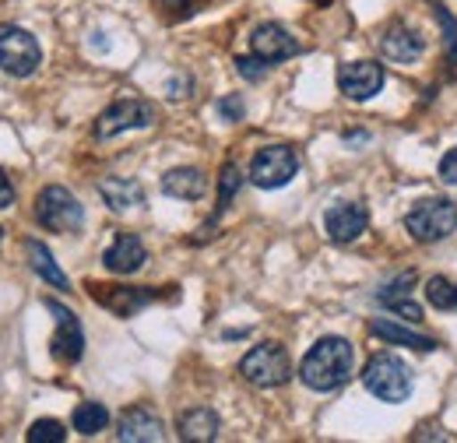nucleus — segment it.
<instances>
[{
	"instance_id": "obj_13",
	"label": "nucleus",
	"mask_w": 457,
	"mask_h": 443,
	"mask_svg": "<svg viewBox=\"0 0 457 443\" xmlns=\"http://www.w3.org/2000/svg\"><path fill=\"white\" fill-rule=\"evenodd\" d=\"M162 437H166L162 433V419L145 405L127 408L120 415V422H116V440L120 443H159Z\"/></svg>"
},
{
	"instance_id": "obj_14",
	"label": "nucleus",
	"mask_w": 457,
	"mask_h": 443,
	"mask_svg": "<svg viewBox=\"0 0 457 443\" xmlns=\"http://www.w3.org/2000/svg\"><path fill=\"white\" fill-rule=\"evenodd\" d=\"M88 292H92L96 303H103L106 310H113L120 317H130L141 306L155 303V288H123V285H96V281H88Z\"/></svg>"
},
{
	"instance_id": "obj_19",
	"label": "nucleus",
	"mask_w": 457,
	"mask_h": 443,
	"mask_svg": "<svg viewBox=\"0 0 457 443\" xmlns=\"http://www.w3.org/2000/svg\"><path fill=\"white\" fill-rule=\"evenodd\" d=\"M99 197L106 201L110 212H130L145 205V187L137 180H120V176H106L99 183Z\"/></svg>"
},
{
	"instance_id": "obj_3",
	"label": "nucleus",
	"mask_w": 457,
	"mask_h": 443,
	"mask_svg": "<svg viewBox=\"0 0 457 443\" xmlns=\"http://www.w3.org/2000/svg\"><path fill=\"white\" fill-rule=\"evenodd\" d=\"M362 388L370 390L373 397L387 401V405H401L411 397V370L404 366V359L391 355V352H380L366 363L362 370Z\"/></svg>"
},
{
	"instance_id": "obj_28",
	"label": "nucleus",
	"mask_w": 457,
	"mask_h": 443,
	"mask_svg": "<svg viewBox=\"0 0 457 443\" xmlns=\"http://www.w3.org/2000/svg\"><path fill=\"white\" fill-rule=\"evenodd\" d=\"M243 113H246V106H243V99H239V96H226V99H219V116L228 120V123L243 120Z\"/></svg>"
},
{
	"instance_id": "obj_17",
	"label": "nucleus",
	"mask_w": 457,
	"mask_h": 443,
	"mask_svg": "<svg viewBox=\"0 0 457 443\" xmlns=\"http://www.w3.org/2000/svg\"><path fill=\"white\" fill-rule=\"evenodd\" d=\"M380 50L387 60H398V63H411L426 54V39L419 32H411L408 25H391L384 36H380Z\"/></svg>"
},
{
	"instance_id": "obj_30",
	"label": "nucleus",
	"mask_w": 457,
	"mask_h": 443,
	"mask_svg": "<svg viewBox=\"0 0 457 443\" xmlns=\"http://www.w3.org/2000/svg\"><path fill=\"white\" fill-rule=\"evenodd\" d=\"M440 180L457 187V148H451V152L440 159Z\"/></svg>"
},
{
	"instance_id": "obj_26",
	"label": "nucleus",
	"mask_w": 457,
	"mask_h": 443,
	"mask_svg": "<svg viewBox=\"0 0 457 443\" xmlns=\"http://www.w3.org/2000/svg\"><path fill=\"white\" fill-rule=\"evenodd\" d=\"M239 183H243V176H239V166L226 163V166H222V176H219V208H215V215H222V212H226L228 201H232V194L239 190Z\"/></svg>"
},
{
	"instance_id": "obj_20",
	"label": "nucleus",
	"mask_w": 457,
	"mask_h": 443,
	"mask_svg": "<svg viewBox=\"0 0 457 443\" xmlns=\"http://www.w3.org/2000/svg\"><path fill=\"white\" fill-rule=\"evenodd\" d=\"M204 190H208V180H204L201 169L194 166L170 169L162 176V194H170L176 201H197V197H204Z\"/></svg>"
},
{
	"instance_id": "obj_8",
	"label": "nucleus",
	"mask_w": 457,
	"mask_h": 443,
	"mask_svg": "<svg viewBox=\"0 0 457 443\" xmlns=\"http://www.w3.org/2000/svg\"><path fill=\"white\" fill-rule=\"evenodd\" d=\"M299 172V155L288 145H268L250 163V183L261 190H278Z\"/></svg>"
},
{
	"instance_id": "obj_5",
	"label": "nucleus",
	"mask_w": 457,
	"mask_h": 443,
	"mask_svg": "<svg viewBox=\"0 0 457 443\" xmlns=\"http://www.w3.org/2000/svg\"><path fill=\"white\" fill-rule=\"evenodd\" d=\"M43 63L39 39L21 25H0V67L11 78H29Z\"/></svg>"
},
{
	"instance_id": "obj_11",
	"label": "nucleus",
	"mask_w": 457,
	"mask_h": 443,
	"mask_svg": "<svg viewBox=\"0 0 457 443\" xmlns=\"http://www.w3.org/2000/svg\"><path fill=\"white\" fill-rule=\"evenodd\" d=\"M366 225H370V212L359 201H342V205L328 208V215H324V232L335 243H355L366 232Z\"/></svg>"
},
{
	"instance_id": "obj_29",
	"label": "nucleus",
	"mask_w": 457,
	"mask_h": 443,
	"mask_svg": "<svg viewBox=\"0 0 457 443\" xmlns=\"http://www.w3.org/2000/svg\"><path fill=\"white\" fill-rule=\"evenodd\" d=\"M436 21L447 29V46H451V56L457 60V21L444 11V7H436Z\"/></svg>"
},
{
	"instance_id": "obj_23",
	"label": "nucleus",
	"mask_w": 457,
	"mask_h": 443,
	"mask_svg": "<svg viewBox=\"0 0 457 443\" xmlns=\"http://www.w3.org/2000/svg\"><path fill=\"white\" fill-rule=\"evenodd\" d=\"M71 426H74V433H81V437H96V433H103V430L110 426V412H106V405H99V401H81V405L74 408V415H71Z\"/></svg>"
},
{
	"instance_id": "obj_24",
	"label": "nucleus",
	"mask_w": 457,
	"mask_h": 443,
	"mask_svg": "<svg viewBox=\"0 0 457 443\" xmlns=\"http://www.w3.org/2000/svg\"><path fill=\"white\" fill-rule=\"evenodd\" d=\"M426 303L440 313H457V281L444 275H433L426 281Z\"/></svg>"
},
{
	"instance_id": "obj_7",
	"label": "nucleus",
	"mask_w": 457,
	"mask_h": 443,
	"mask_svg": "<svg viewBox=\"0 0 457 443\" xmlns=\"http://www.w3.org/2000/svg\"><path fill=\"white\" fill-rule=\"evenodd\" d=\"M159 120V110L148 103V99H120L113 106L99 113L96 120V138L99 141H110L123 130H141V127H152Z\"/></svg>"
},
{
	"instance_id": "obj_27",
	"label": "nucleus",
	"mask_w": 457,
	"mask_h": 443,
	"mask_svg": "<svg viewBox=\"0 0 457 443\" xmlns=\"http://www.w3.org/2000/svg\"><path fill=\"white\" fill-rule=\"evenodd\" d=\"M268 60H261L257 54H250V56H236V71L246 78V81H261L264 74H268Z\"/></svg>"
},
{
	"instance_id": "obj_16",
	"label": "nucleus",
	"mask_w": 457,
	"mask_h": 443,
	"mask_svg": "<svg viewBox=\"0 0 457 443\" xmlns=\"http://www.w3.org/2000/svg\"><path fill=\"white\" fill-rule=\"evenodd\" d=\"M411 285H415V272H404V275L391 278L380 292H377V303L384 310H395L404 321H422V306L411 299Z\"/></svg>"
},
{
	"instance_id": "obj_25",
	"label": "nucleus",
	"mask_w": 457,
	"mask_h": 443,
	"mask_svg": "<svg viewBox=\"0 0 457 443\" xmlns=\"http://www.w3.org/2000/svg\"><path fill=\"white\" fill-rule=\"evenodd\" d=\"M25 440L29 443H63L67 440V430H63V422H57V419H39V422L29 426Z\"/></svg>"
},
{
	"instance_id": "obj_21",
	"label": "nucleus",
	"mask_w": 457,
	"mask_h": 443,
	"mask_svg": "<svg viewBox=\"0 0 457 443\" xmlns=\"http://www.w3.org/2000/svg\"><path fill=\"white\" fill-rule=\"evenodd\" d=\"M370 334H377V338H384V341H391V345L415 348V352H433V348H436V341H433L429 334L401 328V324H395V321H370Z\"/></svg>"
},
{
	"instance_id": "obj_12",
	"label": "nucleus",
	"mask_w": 457,
	"mask_h": 443,
	"mask_svg": "<svg viewBox=\"0 0 457 443\" xmlns=\"http://www.w3.org/2000/svg\"><path fill=\"white\" fill-rule=\"evenodd\" d=\"M299 50L303 46L292 39V32H286L278 21H264L250 36V54H257L261 60H268V63H282V60L299 54Z\"/></svg>"
},
{
	"instance_id": "obj_4",
	"label": "nucleus",
	"mask_w": 457,
	"mask_h": 443,
	"mask_svg": "<svg viewBox=\"0 0 457 443\" xmlns=\"http://www.w3.org/2000/svg\"><path fill=\"white\" fill-rule=\"evenodd\" d=\"M404 229L419 243H440L457 229V205L447 197H426L411 205V212L404 215Z\"/></svg>"
},
{
	"instance_id": "obj_2",
	"label": "nucleus",
	"mask_w": 457,
	"mask_h": 443,
	"mask_svg": "<svg viewBox=\"0 0 457 443\" xmlns=\"http://www.w3.org/2000/svg\"><path fill=\"white\" fill-rule=\"evenodd\" d=\"M239 377L253 388H282L292 380V359L278 341H261L239 359Z\"/></svg>"
},
{
	"instance_id": "obj_18",
	"label": "nucleus",
	"mask_w": 457,
	"mask_h": 443,
	"mask_svg": "<svg viewBox=\"0 0 457 443\" xmlns=\"http://www.w3.org/2000/svg\"><path fill=\"white\" fill-rule=\"evenodd\" d=\"M176 433L183 443H212L219 437V415L212 408H190L176 419Z\"/></svg>"
},
{
	"instance_id": "obj_33",
	"label": "nucleus",
	"mask_w": 457,
	"mask_h": 443,
	"mask_svg": "<svg viewBox=\"0 0 457 443\" xmlns=\"http://www.w3.org/2000/svg\"><path fill=\"white\" fill-rule=\"evenodd\" d=\"M0 239H4V229H0Z\"/></svg>"
},
{
	"instance_id": "obj_10",
	"label": "nucleus",
	"mask_w": 457,
	"mask_h": 443,
	"mask_svg": "<svg viewBox=\"0 0 457 443\" xmlns=\"http://www.w3.org/2000/svg\"><path fill=\"white\" fill-rule=\"evenodd\" d=\"M46 310L57 317V334L50 338V352L57 363H78L85 355V334H81V321L60 306L57 299H46Z\"/></svg>"
},
{
	"instance_id": "obj_31",
	"label": "nucleus",
	"mask_w": 457,
	"mask_h": 443,
	"mask_svg": "<svg viewBox=\"0 0 457 443\" xmlns=\"http://www.w3.org/2000/svg\"><path fill=\"white\" fill-rule=\"evenodd\" d=\"M159 4H162L166 11H172V14L183 18V14H194V7H197L201 0H159Z\"/></svg>"
},
{
	"instance_id": "obj_32",
	"label": "nucleus",
	"mask_w": 457,
	"mask_h": 443,
	"mask_svg": "<svg viewBox=\"0 0 457 443\" xmlns=\"http://www.w3.org/2000/svg\"><path fill=\"white\" fill-rule=\"evenodd\" d=\"M11 205H14V187H11L7 172L0 169V212H4V208H11Z\"/></svg>"
},
{
	"instance_id": "obj_15",
	"label": "nucleus",
	"mask_w": 457,
	"mask_h": 443,
	"mask_svg": "<svg viewBox=\"0 0 457 443\" xmlns=\"http://www.w3.org/2000/svg\"><path fill=\"white\" fill-rule=\"evenodd\" d=\"M145 261H148V250H145V243L134 232H120L113 239V247L103 254V264L113 275H134V272L145 268Z\"/></svg>"
},
{
	"instance_id": "obj_9",
	"label": "nucleus",
	"mask_w": 457,
	"mask_h": 443,
	"mask_svg": "<svg viewBox=\"0 0 457 443\" xmlns=\"http://www.w3.org/2000/svg\"><path fill=\"white\" fill-rule=\"evenodd\" d=\"M384 81H387V74L377 60H352V63H342V71H338V88L352 103L373 99L384 88Z\"/></svg>"
},
{
	"instance_id": "obj_1",
	"label": "nucleus",
	"mask_w": 457,
	"mask_h": 443,
	"mask_svg": "<svg viewBox=\"0 0 457 443\" xmlns=\"http://www.w3.org/2000/svg\"><path fill=\"white\" fill-rule=\"evenodd\" d=\"M352 373H355V348L348 338H338V334L320 338L299 363V380L320 394L345 388Z\"/></svg>"
},
{
	"instance_id": "obj_6",
	"label": "nucleus",
	"mask_w": 457,
	"mask_h": 443,
	"mask_svg": "<svg viewBox=\"0 0 457 443\" xmlns=\"http://www.w3.org/2000/svg\"><path fill=\"white\" fill-rule=\"evenodd\" d=\"M36 219L50 232H78L85 225V208L67 187H46L36 197Z\"/></svg>"
},
{
	"instance_id": "obj_22",
	"label": "nucleus",
	"mask_w": 457,
	"mask_h": 443,
	"mask_svg": "<svg viewBox=\"0 0 457 443\" xmlns=\"http://www.w3.org/2000/svg\"><path fill=\"white\" fill-rule=\"evenodd\" d=\"M25 254H29V261H32V272L43 278V281H50L54 288H71V281H67V275L57 268L54 254L46 250V243H39V239H25Z\"/></svg>"
}]
</instances>
